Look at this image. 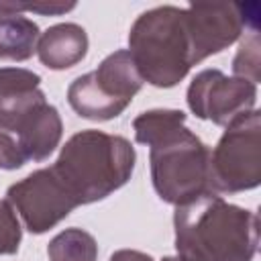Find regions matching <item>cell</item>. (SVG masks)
Masks as SVG:
<instances>
[{
	"instance_id": "13",
	"label": "cell",
	"mask_w": 261,
	"mask_h": 261,
	"mask_svg": "<svg viewBox=\"0 0 261 261\" xmlns=\"http://www.w3.org/2000/svg\"><path fill=\"white\" fill-rule=\"evenodd\" d=\"M47 257L49 261H96L98 243L88 230L71 226L49 241Z\"/></svg>"
},
{
	"instance_id": "1",
	"label": "cell",
	"mask_w": 261,
	"mask_h": 261,
	"mask_svg": "<svg viewBox=\"0 0 261 261\" xmlns=\"http://www.w3.org/2000/svg\"><path fill=\"white\" fill-rule=\"evenodd\" d=\"M135 141L149 147L151 181L157 196L181 206L208 190L206 143L186 126V114L175 108H153L133 120Z\"/></svg>"
},
{
	"instance_id": "5",
	"label": "cell",
	"mask_w": 261,
	"mask_h": 261,
	"mask_svg": "<svg viewBox=\"0 0 261 261\" xmlns=\"http://www.w3.org/2000/svg\"><path fill=\"white\" fill-rule=\"evenodd\" d=\"M128 53L143 82L155 88L177 86L192 67L186 10L165 4L139 14L128 31Z\"/></svg>"
},
{
	"instance_id": "9",
	"label": "cell",
	"mask_w": 261,
	"mask_h": 261,
	"mask_svg": "<svg viewBox=\"0 0 261 261\" xmlns=\"http://www.w3.org/2000/svg\"><path fill=\"white\" fill-rule=\"evenodd\" d=\"M186 102L200 120L228 126L232 120L253 110L257 104V86L249 80L226 75L220 69H202L188 86Z\"/></svg>"
},
{
	"instance_id": "18",
	"label": "cell",
	"mask_w": 261,
	"mask_h": 261,
	"mask_svg": "<svg viewBox=\"0 0 261 261\" xmlns=\"http://www.w3.org/2000/svg\"><path fill=\"white\" fill-rule=\"evenodd\" d=\"M161 261H177V259H175V257H163Z\"/></svg>"
},
{
	"instance_id": "2",
	"label": "cell",
	"mask_w": 261,
	"mask_h": 261,
	"mask_svg": "<svg viewBox=\"0 0 261 261\" xmlns=\"http://www.w3.org/2000/svg\"><path fill=\"white\" fill-rule=\"evenodd\" d=\"M173 237L177 261H253L259 218L253 210L206 192L175 206Z\"/></svg>"
},
{
	"instance_id": "15",
	"label": "cell",
	"mask_w": 261,
	"mask_h": 261,
	"mask_svg": "<svg viewBox=\"0 0 261 261\" xmlns=\"http://www.w3.org/2000/svg\"><path fill=\"white\" fill-rule=\"evenodd\" d=\"M22 241V224L6 200H0V257L14 255Z\"/></svg>"
},
{
	"instance_id": "8",
	"label": "cell",
	"mask_w": 261,
	"mask_h": 261,
	"mask_svg": "<svg viewBox=\"0 0 261 261\" xmlns=\"http://www.w3.org/2000/svg\"><path fill=\"white\" fill-rule=\"evenodd\" d=\"M6 202L22 228L43 234L67 218L80 204L51 167H41L6 190Z\"/></svg>"
},
{
	"instance_id": "7",
	"label": "cell",
	"mask_w": 261,
	"mask_h": 261,
	"mask_svg": "<svg viewBox=\"0 0 261 261\" xmlns=\"http://www.w3.org/2000/svg\"><path fill=\"white\" fill-rule=\"evenodd\" d=\"M261 184V114L245 112L220 135L208 155V190L232 196Z\"/></svg>"
},
{
	"instance_id": "14",
	"label": "cell",
	"mask_w": 261,
	"mask_h": 261,
	"mask_svg": "<svg viewBox=\"0 0 261 261\" xmlns=\"http://www.w3.org/2000/svg\"><path fill=\"white\" fill-rule=\"evenodd\" d=\"M232 75L249 80L251 84L257 86L261 73H259V35L257 27L247 29L245 37L239 45V51L232 59Z\"/></svg>"
},
{
	"instance_id": "6",
	"label": "cell",
	"mask_w": 261,
	"mask_h": 261,
	"mask_svg": "<svg viewBox=\"0 0 261 261\" xmlns=\"http://www.w3.org/2000/svg\"><path fill=\"white\" fill-rule=\"evenodd\" d=\"M143 84L128 49H118L69 84L67 102L77 116L104 122L120 116Z\"/></svg>"
},
{
	"instance_id": "12",
	"label": "cell",
	"mask_w": 261,
	"mask_h": 261,
	"mask_svg": "<svg viewBox=\"0 0 261 261\" xmlns=\"http://www.w3.org/2000/svg\"><path fill=\"white\" fill-rule=\"evenodd\" d=\"M39 27L24 14L0 12V61H27L37 53Z\"/></svg>"
},
{
	"instance_id": "10",
	"label": "cell",
	"mask_w": 261,
	"mask_h": 261,
	"mask_svg": "<svg viewBox=\"0 0 261 261\" xmlns=\"http://www.w3.org/2000/svg\"><path fill=\"white\" fill-rule=\"evenodd\" d=\"M184 10L192 65L239 41L247 29H253L249 20H255V16H245L247 6L237 2H192Z\"/></svg>"
},
{
	"instance_id": "4",
	"label": "cell",
	"mask_w": 261,
	"mask_h": 261,
	"mask_svg": "<svg viewBox=\"0 0 261 261\" xmlns=\"http://www.w3.org/2000/svg\"><path fill=\"white\" fill-rule=\"evenodd\" d=\"M63 135L59 110L47 102L41 84L0 92V169H20L45 161Z\"/></svg>"
},
{
	"instance_id": "17",
	"label": "cell",
	"mask_w": 261,
	"mask_h": 261,
	"mask_svg": "<svg viewBox=\"0 0 261 261\" xmlns=\"http://www.w3.org/2000/svg\"><path fill=\"white\" fill-rule=\"evenodd\" d=\"M108 261H155L151 255L143 253V251H135V249H118L110 255Z\"/></svg>"
},
{
	"instance_id": "16",
	"label": "cell",
	"mask_w": 261,
	"mask_h": 261,
	"mask_svg": "<svg viewBox=\"0 0 261 261\" xmlns=\"http://www.w3.org/2000/svg\"><path fill=\"white\" fill-rule=\"evenodd\" d=\"M73 2H0V12L10 14H22V12H37L45 16H61L69 10H73Z\"/></svg>"
},
{
	"instance_id": "11",
	"label": "cell",
	"mask_w": 261,
	"mask_h": 261,
	"mask_svg": "<svg viewBox=\"0 0 261 261\" xmlns=\"http://www.w3.org/2000/svg\"><path fill=\"white\" fill-rule=\"evenodd\" d=\"M88 33L77 22H57L41 33L37 43L39 61L53 69H69L77 65L88 53Z\"/></svg>"
},
{
	"instance_id": "3",
	"label": "cell",
	"mask_w": 261,
	"mask_h": 261,
	"mask_svg": "<svg viewBox=\"0 0 261 261\" xmlns=\"http://www.w3.org/2000/svg\"><path fill=\"white\" fill-rule=\"evenodd\" d=\"M135 161L137 153L128 139L86 128L65 141L51 169L84 206L122 188L135 171Z\"/></svg>"
}]
</instances>
